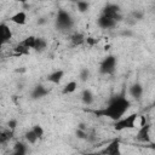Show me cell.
<instances>
[{"label":"cell","mask_w":155,"mask_h":155,"mask_svg":"<svg viewBox=\"0 0 155 155\" xmlns=\"http://www.w3.org/2000/svg\"><path fill=\"white\" fill-rule=\"evenodd\" d=\"M130 107H131V101L126 97L125 92H122V93L113 97L104 108L93 110V113L97 116H103V117H108L113 121H116V120L121 119L128 111Z\"/></svg>","instance_id":"obj_1"},{"label":"cell","mask_w":155,"mask_h":155,"mask_svg":"<svg viewBox=\"0 0 155 155\" xmlns=\"http://www.w3.org/2000/svg\"><path fill=\"white\" fill-rule=\"evenodd\" d=\"M139 117V114L138 113H131L128 115H124L121 119L114 121V130L116 132H121V131H125V130H133L137 125V120Z\"/></svg>","instance_id":"obj_2"},{"label":"cell","mask_w":155,"mask_h":155,"mask_svg":"<svg viewBox=\"0 0 155 155\" xmlns=\"http://www.w3.org/2000/svg\"><path fill=\"white\" fill-rule=\"evenodd\" d=\"M74 25V19L71 15L65 10H59L56 16V27L59 30H68L71 29Z\"/></svg>","instance_id":"obj_3"},{"label":"cell","mask_w":155,"mask_h":155,"mask_svg":"<svg viewBox=\"0 0 155 155\" xmlns=\"http://www.w3.org/2000/svg\"><path fill=\"white\" fill-rule=\"evenodd\" d=\"M116 65L117 58L114 54H108L99 63V73L102 75H113L116 70Z\"/></svg>","instance_id":"obj_4"},{"label":"cell","mask_w":155,"mask_h":155,"mask_svg":"<svg viewBox=\"0 0 155 155\" xmlns=\"http://www.w3.org/2000/svg\"><path fill=\"white\" fill-rule=\"evenodd\" d=\"M101 15H104L107 17H110L115 21H120L122 18V15H121V8L119 5L116 4H107L103 8H102V13Z\"/></svg>","instance_id":"obj_5"},{"label":"cell","mask_w":155,"mask_h":155,"mask_svg":"<svg viewBox=\"0 0 155 155\" xmlns=\"http://www.w3.org/2000/svg\"><path fill=\"white\" fill-rule=\"evenodd\" d=\"M150 128H151V125L147 121L145 124L140 125L139 126V130L136 134V139L140 143H151V138H150Z\"/></svg>","instance_id":"obj_6"},{"label":"cell","mask_w":155,"mask_h":155,"mask_svg":"<svg viewBox=\"0 0 155 155\" xmlns=\"http://www.w3.org/2000/svg\"><path fill=\"white\" fill-rule=\"evenodd\" d=\"M101 154H107V155H119L121 154V144H120V139L115 138L113 139L108 145L104 147V149H102L99 151Z\"/></svg>","instance_id":"obj_7"},{"label":"cell","mask_w":155,"mask_h":155,"mask_svg":"<svg viewBox=\"0 0 155 155\" xmlns=\"http://www.w3.org/2000/svg\"><path fill=\"white\" fill-rule=\"evenodd\" d=\"M117 21L110 18V17H107L104 15H101L98 18H97V25L102 29H111L116 25Z\"/></svg>","instance_id":"obj_8"},{"label":"cell","mask_w":155,"mask_h":155,"mask_svg":"<svg viewBox=\"0 0 155 155\" xmlns=\"http://www.w3.org/2000/svg\"><path fill=\"white\" fill-rule=\"evenodd\" d=\"M27 13L25 11H17L15 12L13 15L10 16L8 21L13 24H17V25H25L27 24Z\"/></svg>","instance_id":"obj_9"},{"label":"cell","mask_w":155,"mask_h":155,"mask_svg":"<svg viewBox=\"0 0 155 155\" xmlns=\"http://www.w3.org/2000/svg\"><path fill=\"white\" fill-rule=\"evenodd\" d=\"M0 39H1L2 45L10 42V40L12 39V30H11L10 25L6 24V23L0 24Z\"/></svg>","instance_id":"obj_10"},{"label":"cell","mask_w":155,"mask_h":155,"mask_svg":"<svg viewBox=\"0 0 155 155\" xmlns=\"http://www.w3.org/2000/svg\"><path fill=\"white\" fill-rule=\"evenodd\" d=\"M48 92H50V90H48L46 86H44V85H36V86L33 88L30 96H31L33 99H40V98L46 97V96L48 94Z\"/></svg>","instance_id":"obj_11"},{"label":"cell","mask_w":155,"mask_h":155,"mask_svg":"<svg viewBox=\"0 0 155 155\" xmlns=\"http://www.w3.org/2000/svg\"><path fill=\"white\" fill-rule=\"evenodd\" d=\"M63 78H64V70L57 69V70H53L52 73H50V74L47 75L46 81H47V82H51V84H53V85H58V84L62 81Z\"/></svg>","instance_id":"obj_12"},{"label":"cell","mask_w":155,"mask_h":155,"mask_svg":"<svg viewBox=\"0 0 155 155\" xmlns=\"http://www.w3.org/2000/svg\"><path fill=\"white\" fill-rule=\"evenodd\" d=\"M143 92H144V88H143V86H142L140 84H138V82L131 85L130 88H128V94H130L132 98H134V99H140L142 96H143Z\"/></svg>","instance_id":"obj_13"},{"label":"cell","mask_w":155,"mask_h":155,"mask_svg":"<svg viewBox=\"0 0 155 155\" xmlns=\"http://www.w3.org/2000/svg\"><path fill=\"white\" fill-rule=\"evenodd\" d=\"M81 101H82V103L85 105H91L94 102V96H93L92 91L88 90V88L84 90L82 93H81Z\"/></svg>","instance_id":"obj_14"},{"label":"cell","mask_w":155,"mask_h":155,"mask_svg":"<svg viewBox=\"0 0 155 155\" xmlns=\"http://www.w3.org/2000/svg\"><path fill=\"white\" fill-rule=\"evenodd\" d=\"M76 88H78V81L76 80H70L62 88V93L63 94H71L76 91Z\"/></svg>","instance_id":"obj_15"},{"label":"cell","mask_w":155,"mask_h":155,"mask_svg":"<svg viewBox=\"0 0 155 155\" xmlns=\"http://www.w3.org/2000/svg\"><path fill=\"white\" fill-rule=\"evenodd\" d=\"M70 42L73 46H80L82 45L84 42H86V38L82 33H74L71 36H70Z\"/></svg>","instance_id":"obj_16"},{"label":"cell","mask_w":155,"mask_h":155,"mask_svg":"<svg viewBox=\"0 0 155 155\" xmlns=\"http://www.w3.org/2000/svg\"><path fill=\"white\" fill-rule=\"evenodd\" d=\"M28 151L27 145L23 142H17L13 145V154L15 155H25Z\"/></svg>","instance_id":"obj_17"},{"label":"cell","mask_w":155,"mask_h":155,"mask_svg":"<svg viewBox=\"0 0 155 155\" xmlns=\"http://www.w3.org/2000/svg\"><path fill=\"white\" fill-rule=\"evenodd\" d=\"M36 38H38V36L29 35V36H27L25 39H23V40L21 41V44H22L23 46H25L27 48H29V50H34L35 44H36Z\"/></svg>","instance_id":"obj_18"},{"label":"cell","mask_w":155,"mask_h":155,"mask_svg":"<svg viewBox=\"0 0 155 155\" xmlns=\"http://www.w3.org/2000/svg\"><path fill=\"white\" fill-rule=\"evenodd\" d=\"M24 139L28 144H35L38 140H39V137L36 136V133L33 131V128L28 130L25 133H24Z\"/></svg>","instance_id":"obj_19"},{"label":"cell","mask_w":155,"mask_h":155,"mask_svg":"<svg viewBox=\"0 0 155 155\" xmlns=\"http://www.w3.org/2000/svg\"><path fill=\"white\" fill-rule=\"evenodd\" d=\"M46 47H47V41L45 40V39H42V38H36V44H35V47H34V50L36 51V52H42V51H45L46 50Z\"/></svg>","instance_id":"obj_20"},{"label":"cell","mask_w":155,"mask_h":155,"mask_svg":"<svg viewBox=\"0 0 155 155\" xmlns=\"http://www.w3.org/2000/svg\"><path fill=\"white\" fill-rule=\"evenodd\" d=\"M12 134H13V131H12V130H10V128L4 130V131L1 132V134H0V143L4 144V143H6V142H8V140L12 138Z\"/></svg>","instance_id":"obj_21"},{"label":"cell","mask_w":155,"mask_h":155,"mask_svg":"<svg viewBox=\"0 0 155 155\" xmlns=\"http://www.w3.org/2000/svg\"><path fill=\"white\" fill-rule=\"evenodd\" d=\"M76 7H78L79 12L84 13V12H87V11H88L90 4H88L86 0H79V1H76Z\"/></svg>","instance_id":"obj_22"},{"label":"cell","mask_w":155,"mask_h":155,"mask_svg":"<svg viewBox=\"0 0 155 155\" xmlns=\"http://www.w3.org/2000/svg\"><path fill=\"white\" fill-rule=\"evenodd\" d=\"M15 52L17 56H22V54H29V48H27L25 46H23L21 42L15 47Z\"/></svg>","instance_id":"obj_23"},{"label":"cell","mask_w":155,"mask_h":155,"mask_svg":"<svg viewBox=\"0 0 155 155\" xmlns=\"http://www.w3.org/2000/svg\"><path fill=\"white\" fill-rule=\"evenodd\" d=\"M31 128H33V131L36 133V136L39 137V139H41V138L44 137V134H45V130H44V127H42L41 125H34Z\"/></svg>","instance_id":"obj_24"},{"label":"cell","mask_w":155,"mask_h":155,"mask_svg":"<svg viewBox=\"0 0 155 155\" xmlns=\"http://www.w3.org/2000/svg\"><path fill=\"white\" fill-rule=\"evenodd\" d=\"M79 78L81 81H86L88 78H90V70L87 68H84L80 70V74H79Z\"/></svg>","instance_id":"obj_25"},{"label":"cell","mask_w":155,"mask_h":155,"mask_svg":"<svg viewBox=\"0 0 155 155\" xmlns=\"http://www.w3.org/2000/svg\"><path fill=\"white\" fill-rule=\"evenodd\" d=\"M17 124H18V121H17L16 119H11V120L7 122V128H10V130L15 131V130H16V127H17Z\"/></svg>","instance_id":"obj_26"},{"label":"cell","mask_w":155,"mask_h":155,"mask_svg":"<svg viewBox=\"0 0 155 155\" xmlns=\"http://www.w3.org/2000/svg\"><path fill=\"white\" fill-rule=\"evenodd\" d=\"M133 16L137 17V18H139V19H142V17H143V15H142V13H138V12H134Z\"/></svg>","instance_id":"obj_27"},{"label":"cell","mask_w":155,"mask_h":155,"mask_svg":"<svg viewBox=\"0 0 155 155\" xmlns=\"http://www.w3.org/2000/svg\"><path fill=\"white\" fill-rule=\"evenodd\" d=\"M15 1H17V2H19V4H23V5H25V4L28 2V0H15Z\"/></svg>","instance_id":"obj_28"},{"label":"cell","mask_w":155,"mask_h":155,"mask_svg":"<svg viewBox=\"0 0 155 155\" xmlns=\"http://www.w3.org/2000/svg\"><path fill=\"white\" fill-rule=\"evenodd\" d=\"M149 144H151V145H153V148L155 149V143H149Z\"/></svg>","instance_id":"obj_29"},{"label":"cell","mask_w":155,"mask_h":155,"mask_svg":"<svg viewBox=\"0 0 155 155\" xmlns=\"http://www.w3.org/2000/svg\"><path fill=\"white\" fill-rule=\"evenodd\" d=\"M153 107L155 108V98H154V101H153Z\"/></svg>","instance_id":"obj_30"},{"label":"cell","mask_w":155,"mask_h":155,"mask_svg":"<svg viewBox=\"0 0 155 155\" xmlns=\"http://www.w3.org/2000/svg\"><path fill=\"white\" fill-rule=\"evenodd\" d=\"M70 1H74V2H76V1H79V0H70Z\"/></svg>","instance_id":"obj_31"}]
</instances>
